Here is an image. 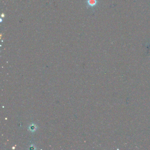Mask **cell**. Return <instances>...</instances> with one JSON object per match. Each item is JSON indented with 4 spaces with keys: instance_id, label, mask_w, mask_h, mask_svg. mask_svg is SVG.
Wrapping results in <instances>:
<instances>
[{
    "instance_id": "obj_1",
    "label": "cell",
    "mask_w": 150,
    "mask_h": 150,
    "mask_svg": "<svg viewBox=\"0 0 150 150\" xmlns=\"http://www.w3.org/2000/svg\"><path fill=\"white\" fill-rule=\"evenodd\" d=\"M96 3V0H88V4L91 6H93L95 5Z\"/></svg>"
}]
</instances>
